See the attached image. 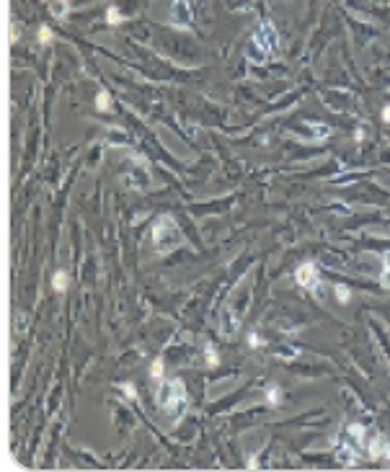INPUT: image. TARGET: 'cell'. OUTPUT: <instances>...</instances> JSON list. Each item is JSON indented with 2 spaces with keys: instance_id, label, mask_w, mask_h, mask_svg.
Segmentation results:
<instances>
[{
  "instance_id": "6da1fadb",
  "label": "cell",
  "mask_w": 390,
  "mask_h": 472,
  "mask_svg": "<svg viewBox=\"0 0 390 472\" xmlns=\"http://www.w3.org/2000/svg\"><path fill=\"white\" fill-rule=\"evenodd\" d=\"M158 405L166 413H173L176 418L184 413L186 408V387L181 379H173V382H163L158 390Z\"/></svg>"
},
{
  "instance_id": "7a4b0ae2",
  "label": "cell",
  "mask_w": 390,
  "mask_h": 472,
  "mask_svg": "<svg viewBox=\"0 0 390 472\" xmlns=\"http://www.w3.org/2000/svg\"><path fill=\"white\" fill-rule=\"evenodd\" d=\"M152 243L160 253H168L171 248H176L181 243V232H178V225L171 220V217H158L155 227H152Z\"/></svg>"
},
{
  "instance_id": "3957f363",
  "label": "cell",
  "mask_w": 390,
  "mask_h": 472,
  "mask_svg": "<svg viewBox=\"0 0 390 472\" xmlns=\"http://www.w3.org/2000/svg\"><path fill=\"white\" fill-rule=\"evenodd\" d=\"M253 41H256V47L261 49V54H264V57H269V54L277 49V29H274V26H271L269 21H264V23H261L259 29H256V34H253Z\"/></svg>"
},
{
  "instance_id": "277c9868",
  "label": "cell",
  "mask_w": 390,
  "mask_h": 472,
  "mask_svg": "<svg viewBox=\"0 0 390 472\" xmlns=\"http://www.w3.org/2000/svg\"><path fill=\"white\" fill-rule=\"evenodd\" d=\"M295 281L300 287H305V289H321V274H318V266L315 263H310V261H305L300 268L295 271Z\"/></svg>"
},
{
  "instance_id": "5b68a950",
  "label": "cell",
  "mask_w": 390,
  "mask_h": 472,
  "mask_svg": "<svg viewBox=\"0 0 390 472\" xmlns=\"http://www.w3.org/2000/svg\"><path fill=\"white\" fill-rule=\"evenodd\" d=\"M347 441H333V447H336V457H339V462H344L347 467H354L357 462H359V447L354 441H351L349 436H344Z\"/></svg>"
},
{
  "instance_id": "8992f818",
  "label": "cell",
  "mask_w": 390,
  "mask_h": 472,
  "mask_svg": "<svg viewBox=\"0 0 390 472\" xmlns=\"http://www.w3.org/2000/svg\"><path fill=\"white\" fill-rule=\"evenodd\" d=\"M367 454L372 457V459L383 457V459L390 462V439H385V436H375L372 441L367 444Z\"/></svg>"
},
{
  "instance_id": "52a82bcc",
  "label": "cell",
  "mask_w": 390,
  "mask_h": 472,
  "mask_svg": "<svg viewBox=\"0 0 390 472\" xmlns=\"http://www.w3.org/2000/svg\"><path fill=\"white\" fill-rule=\"evenodd\" d=\"M173 18L181 29H186L189 23H192V5H189V0H173Z\"/></svg>"
},
{
  "instance_id": "ba28073f",
  "label": "cell",
  "mask_w": 390,
  "mask_h": 472,
  "mask_svg": "<svg viewBox=\"0 0 390 472\" xmlns=\"http://www.w3.org/2000/svg\"><path fill=\"white\" fill-rule=\"evenodd\" d=\"M347 436L357 444V447H362V441H365V426L362 423H349L347 426Z\"/></svg>"
},
{
  "instance_id": "9c48e42d",
  "label": "cell",
  "mask_w": 390,
  "mask_h": 472,
  "mask_svg": "<svg viewBox=\"0 0 390 472\" xmlns=\"http://www.w3.org/2000/svg\"><path fill=\"white\" fill-rule=\"evenodd\" d=\"M383 274H380V287L390 289V250H383Z\"/></svg>"
},
{
  "instance_id": "30bf717a",
  "label": "cell",
  "mask_w": 390,
  "mask_h": 472,
  "mask_svg": "<svg viewBox=\"0 0 390 472\" xmlns=\"http://www.w3.org/2000/svg\"><path fill=\"white\" fill-rule=\"evenodd\" d=\"M52 287H54V292H65V289H67V274H65V271H54Z\"/></svg>"
},
{
  "instance_id": "8fae6325",
  "label": "cell",
  "mask_w": 390,
  "mask_h": 472,
  "mask_svg": "<svg viewBox=\"0 0 390 472\" xmlns=\"http://www.w3.org/2000/svg\"><path fill=\"white\" fill-rule=\"evenodd\" d=\"M96 108H98V111H108V108H111V98H108L106 90H98V96H96Z\"/></svg>"
},
{
  "instance_id": "7c38bea8",
  "label": "cell",
  "mask_w": 390,
  "mask_h": 472,
  "mask_svg": "<svg viewBox=\"0 0 390 472\" xmlns=\"http://www.w3.org/2000/svg\"><path fill=\"white\" fill-rule=\"evenodd\" d=\"M52 16L54 18H65L67 16V0H54V3H52Z\"/></svg>"
},
{
  "instance_id": "4fadbf2b",
  "label": "cell",
  "mask_w": 390,
  "mask_h": 472,
  "mask_svg": "<svg viewBox=\"0 0 390 472\" xmlns=\"http://www.w3.org/2000/svg\"><path fill=\"white\" fill-rule=\"evenodd\" d=\"M204 359H207V364H210V367L220 364V356H217V351H215L212 343H207V346H204Z\"/></svg>"
},
{
  "instance_id": "5bb4252c",
  "label": "cell",
  "mask_w": 390,
  "mask_h": 472,
  "mask_svg": "<svg viewBox=\"0 0 390 472\" xmlns=\"http://www.w3.org/2000/svg\"><path fill=\"white\" fill-rule=\"evenodd\" d=\"M150 377L155 379V382H160V379H163V356H158L155 361H152V367H150Z\"/></svg>"
},
{
  "instance_id": "9a60e30c",
  "label": "cell",
  "mask_w": 390,
  "mask_h": 472,
  "mask_svg": "<svg viewBox=\"0 0 390 472\" xmlns=\"http://www.w3.org/2000/svg\"><path fill=\"white\" fill-rule=\"evenodd\" d=\"M266 400H269V405H279V403H282V390H279V387H269L266 390Z\"/></svg>"
},
{
  "instance_id": "2e32d148",
  "label": "cell",
  "mask_w": 390,
  "mask_h": 472,
  "mask_svg": "<svg viewBox=\"0 0 390 472\" xmlns=\"http://www.w3.org/2000/svg\"><path fill=\"white\" fill-rule=\"evenodd\" d=\"M106 21L111 23V26H119L122 23V13H119V8H116V5H111L106 11Z\"/></svg>"
},
{
  "instance_id": "e0dca14e",
  "label": "cell",
  "mask_w": 390,
  "mask_h": 472,
  "mask_svg": "<svg viewBox=\"0 0 390 472\" xmlns=\"http://www.w3.org/2000/svg\"><path fill=\"white\" fill-rule=\"evenodd\" d=\"M36 36H39V41H42V44H52V39H54V34H52L49 26H39Z\"/></svg>"
},
{
  "instance_id": "ac0fdd59",
  "label": "cell",
  "mask_w": 390,
  "mask_h": 472,
  "mask_svg": "<svg viewBox=\"0 0 390 472\" xmlns=\"http://www.w3.org/2000/svg\"><path fill=\"white\" fill-rule=\"evenodd\" d=\"M336 299H339L341 305H347L349 299H351V292H349L347 287H336Z\"/></svg>"
},
{
  "instance_id": "d6986e66",
  "label": "cell",
  "mask_w": 390,
  "mask_h": 472,
  "mask_svg": "<svg viewBox=\"0 0 390 472\" xmlns=\"http://www.w3.org/2000/svg\"><path fill=\"white\" fill-rule=\"evenodd\" d=\"M122 390L127 392V397H130V400H134V397H137V392H134V385H130V382H122Z\"/></svg>"
},
{
  "instance_id": "ffe728a7",
  "label": "cell",
  "mask_w": 390,
  "mask_h": 472,
  "mask_svg": "<svg viewBox=\"0 0 390 472\" xmlns=\"http://www.w3.org/2000/svg\"><path fill=\"white\" fill-rule=\"evenodd\" d=\"M248 346H264V341H261V335L251 333V335H248Z\"/></svg>"
},
{
  "instance_id": "44dd1931",
  "label": "cell",
  "mask_w": 390,
  "mask_h": 472,
  "mask_svg": "<svg viewBox=\"0 0 390 472\" xmlns=\"http://www.w3.org/2000/svg\"><path fill=\"white\" fill-rule=\"evenodd\" d=\"M383 119H385V122H390V106H385V108H383Z\"/></svg>"
},
{
  "instance_id": "7402d4cb",
  "label": "cell",
  "mask_w": 390,
  "mask_h": 472,
  "mask_svg": "<svg viewBox=\"0 0 390 472\" xmlns=\"http://www.w3.org/2000/svg\"><path fill=\"white\" fill-rule=\"evenodd\" d=\"M11 39H13V41L18 39V26H16V23H13V29H11Z\"/></svg>"
}]
</instances>
